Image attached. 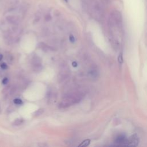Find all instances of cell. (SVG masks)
Here are the masks:
<instances>
[{"label": "cell", "mask_w": 147, "mask_h": 147, "mask_svg": "<svg viewBox=\"0 0 147 147\" xmlns=\"http://www.w3.org/2000/svg\"><path fill=\"white\" fill-rule=\"evenodd\" d=\"M139 143V139L136 134L132 136L128 140V146H137Z\"/></svg>", "instance_id": "obj_1"}, {"label": "cell", "mask_w": 147, "mask_h": 147, "mask_svg": "<svg viewBox=\"0 0 147 147\" xmlns=\"http://www.w3.org/2000/svg\"><path fill=\"white\" fill-rule=\"evenodd\" d=\"M90 140H86L83 141V142L79 145V146H87L90 144Z\"/></svg>", "instance_id": "obj_2"}, {"label": "cell", "mask_w": 147, "mask_h": 147, "mask_svg": "<svg viewBox=\"0 0 147 147\" xmlns=\"http://www.w3.org/2000/svg\"><path fill=\"white\" fill-rule=\"evenodd\" d=\"M7 20H8V21H9L10 22H14L16 21V18L13 16H9L7 17Z\"/></svg>", "instance_id": "obj_3"}, {"label": "cell", "mask_w": 147, "mask_h": 147, "mask_svg": "<svg viewBox=\"0 0 147 147\" xmlns=\"http://www.w3.org/2000/svg\"><path fill=\"white\" fill-rule=\"evenodd\" d=\"M13 101H14V104H16V105H21V104H22V100L19 99V98H17V99H14Z\"/></svg>", "instance_id": "obj_4"}, {"label": "cell", "mask_w": 147, "mask_h": 147, "mask_svg": "<svg viewBox=\"0 0 147 147\" xmlns=\"http://www.w3.org/2000/svg\"><path fill=\"white\" fill-rule=\"evenodd\" d=\"M118 63L120 64H122L123 63V56H122V54H120L118 56Z\"/></svg>", "instance_id": "obj_5"}, {"label": "cell", "mask_w": 147, "mask_h": 147, "mask_svg": "<svg viewBox=\"0 0 147 147\" xmlns=\"http://www.w3.org/2000/svg\"><path fill=\"white\" fill-rule=\"evenodd\" d=\"M1 67L3 70H6L8 68V66L5 63H2L1 64Z\"/></svg>", "instance_id": "obj_6"}, {"label": "cell", "mask_w": 147, "mask_h": 147, "mask_svg": "<svg viewBox=\"0 0 147 147\" xmlns=\"http://www.w3.org/2000/svg\"><path fill=\"white\" fill-rule=\"evenodd\" d=\"M45 20H46L47 21H50V20H51V15H50L49 14H47V15H46V17H45Z\"/></svg>", "instance_id": "obj_7"}, {"label": "cell", "mask_w": 147, "mask_h": 147, "mask_svg": "<svg viewBox=\"0 0 147 147\" xmlns=\"http://www.w3.org/2000/svg\"><path fill=\"white\" fill-rule=\"evenodd\" d=\"M43 111H44V110H43V109L38 110L36 111V116H39V115H40V114H42L43 113Z\"/></svg>", "instance_id": "obj_8"}, {"label": "cell", "mask_w": 147, "mask_h": 147, "mask_svg": "<svg viewBox=\"0 0 147 147\" xmlns=\"http://www.w3.org/2000/svg\"><path fill=\"white\" fill-rule=\"evenodd\" d=\"M70 41L72 43H74L75 42V38L72 36V35H70Z\"/></svg>", "instance_id": "obj_9"}, {"label": "cell", "mask_w": 147, "mask_h": 147, "mask_svg": "<svg viewBox=\"0 0 147 147\" xmlns=\"http://www.w3.org/2000/svg\"><path fill=\"white\" fill-rule=\"evenodd\" d=\"M8 78H5L4 79H3L2 82V83L4 84H6L7 83H8Z\"/></svg>", "instance_id": "obj_10"}, {"label": "cell", "mask_w": 147, "mask_h": 147, "mask_svg": "<svg viewBox=\"0 0 147 147\" xmlns=\"http://www.w3.org/2000/svg\"><path fill=\"white\" fill-rule=\"evenodd\" d=\"M103 3L106 4H109L111 2V0H101Z\"/></svg>", "instance_id": "obj_11"}, {"label": "cell", "mask_w": 147, "mask_h": 147, "mask_svg": "<svg viewBox=\"0 0 147 147\" xmlns=\"http://www.w3.org/2000/svg\"><path fill=\"white\" fill-rule=\"evenodd\" d=\"M21 120H17L16 121H15V122H16V125H19V124H20V123H21Z\"/></svg>", "instance_id": "obj_12"}, {"label": "cell", "mask_w": 147, "mask_h": 147, "mask_svg": "<svg viewBox=\"0 0 147 147\" xmlns=\"http://www.w3.org/2000/svg\"><path fill=\"white\" fill-rule=\"evenodd\" d=\"M72 66L74 67H76V66H77V63H76L75 61H74V62H72Z\"/></svg>", "instance_id": "obj_13"}, {"label": "cell", "mask_w": 147, "mask_h": 147, "mask_svg": "<svg viewBox=\"0 0 147 147\" xmlns=\"http://www.w3.org/2000/svg\"><path fill=\"white\" fill-rule=\"evenodd\" d=\"M3 58V55L2 54H0V61H1L2 60V59Z\"/></svg>", "instance_id": "obj_14"}, {"label": "cell", "mask_w": 147, "mask_h": 147, "mask_svg": "<svg viewBox=\"0 0 147 147\" xmlns=\"http://www.w3.org/2000/svg\"><path fill=\"white\" fill-rule=\"evenodd\" d=\"M64 1H65L66 2H67V1H68V0H64Z\"/></svg>", "instance_id": "obj_15"}]
</instances>
